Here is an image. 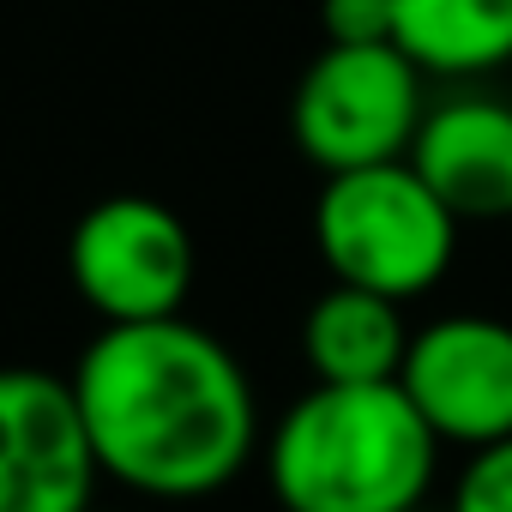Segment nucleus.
<instances>
[{
    "mask_svg": "<svg viewBox=\"0 0 512 512\" xmlns=\"http://www.w3.org/2000/svg\"><path fill=\"white\" fill-rule=\"evenodd\" d=\"M67 380L97 470L145 500L223 494L260 452V404L247 368L187 314L103 326Z\"/></svg>",
    "mask_w": 512,
    "mask_h": 512,
    "instance_id": "nucleus-1",
    "label": "nucleus"
},
{
    "mask_svg": "<svg viewBox=\"0 0 512 512\" xmlns=\"http://www.w3.org/2000/svg\"><path fill=\"white\" fill-rule=\"evenodd\" d=\"M440 440L398 380L308 386L266 434V482L284 512H416Z\"/></svg>",
    "mask_w": 512,
    "mask_h": 512,
    "instance_id": "nucleus-2",
    "label": "nucleus"
},
{
    "mask_svg": "<svg viewBox=\"0 0 512 512\" xmlns=\"http://www.w3.org/2000/svg\"><path fill=\"white\" fill-rule=\"evenodd\" d=\"M314 247L332 284L416 302L458 260V217L416 175V163L398 157V163L326 175L314 199Z\"/></svg>",
    "mask_w": 512,
    "mask_h": 512,
    "instance_id": "nucleus-3",
    "label": "nucleus"
},
{
    "mask_svg": "<svg viewBox=\"0 0 512 512\" xmlns=\"http://www.w3.org/2000/svg\"><path fill=\"white\" fill-rule=\"evenodd\" d=\"M428 97H422V67L398 49H320L290 97V139L320 175L344 169H374L410 157L422 133Z\"/></svg>",
    "mask_w": 512,
    "mask_h": 512,
    "instance_id": "nucleus-4",
    "label": "nucleus"
},
{
    "mask_svg": "<svg viewBox=\"0 0 512 512\" xmlns=\"http://www.w3.org/2000/svg\"><path fill=\"white\" fill-rule=\"evenodd\" d=\"M199 253L181 223L151 193H109L67 229V278L103 326H151L187 314Z\"/></svg>",
    "mask_w": 512,
    "mask_h": 512,
    "instance_id": "nucleus-5",
    "label": "nucleus"
},
{
    "mask_svg": "<svg viewBox=\"0 0 512 512\" xmlns=\"http://www.w3.org/2000/svg\"><path fill=\"white\" fill-rule=\"evenodd\" d=\"M97 452L67 374L0 368V512L97 506Z\"/></svg>",
    "mask_w": 512,
    "mask_h": 512,
    "instance_id": "nucleus-6",
    "label": "nucleus"
},
{
    "mask_svg": "<svg viewBox=\"0 0 512 512\" xmlns=\"http://www.w3.org/2000/svg\"><path fill=\"white\" fill-rule=\"evenodd\" d=\"M398 386L440 446H494L512 434V326L494 314H446L410 338Z\"/></svg>",
    "mask_w": 512,
    "mask_h": 512,
    "instance_id": "nucleus-7",
    "label": "nucleus"
},
{
    "mask_svg": "<svg viewBox=\"0 0 512 512\" xmlns=\"http://www.w3.org/2000/svg\"><path fill=\"white\" fill-rule=\"evenodd\" d=\"M410 163L458 223L512 217V103L488 91L434 103L422 115Z\"/></svg>",
    "mask_w": 512,
    "mask_h": 512,
    "instance_id": "nucleus-8",
    "label": "nucleus"
},
{
    "mask_svg": "<svg viewBox=\"0 0 512 512\" xmlns=\"http://www.w3.org/2000/svg\"><path fill=\"white\" fill-rule=\"evenodd\" d=\"M410 338L416 332L404 326V302L356 290V284H332L302 314V362H308L314 386L398 380L404 356H410Z\"/></svg>",
    "mask_w": 512,
    "mask_h": 512,
    "instance_id": "nucleus-9",
    "label": "nucleus"
},
{
    "mask_svg": "<svg viewBox=\"0 0 512 512\" xmlns=\"http://www.w3.org/2000/svg\"><path fill=\"white\" fill-rule=\"evenodd\" d=\"M392 19L422 73L482 79L512 61V0H392Z\"/></svg>",
    "mask_w": 512,
    "mask_h": 512,
    "instance_id": "nucleus-10",
    "label": "nucleus"
},
{
    "mask_svg": "<svg viewBox=\"0 0 512 512\" xmlns=\"http://www.w3.org/2000/svg\"><path fill=\"white\" fill-rule=\"evenodd\" d=\"M446 512H512V434L464 458Z\"/></svg>",
    "mask_w": 512,
    "mask_h": 512,
    "instance_id": "nucleus-11",
    "label": "nucleus"
},
{
    "mask_svg": "<svg viewBox=\"0 0 512 512\" xmlns=\"http://www.w3.org/2000/svg\"><path fill=\"white\" fill-rule=\"evenodd\" d=\"M320 31L332 49H380L398 43L392 0H320Z\"/></svg>",
    "mask_w": 512,
    "mask_h": 512,
    "instance_id": "nucleus-12",
    "label": "nucleus"
},
{
    "mask_svg": "<svg viewBox=\"0 0 512 512\" xmlns=\"http://www.w3.org/2000/svg\"><path fill=\"white\" fill-rule=\"evenodd\" d=\"M85 512H121V506H85Z\"/></svg>",
    "mask_w": 512,
    "mask_h": 512,
    "instance_id": "nucleus-13",
    "label": "nucleus"
},
{
    "mask_svg": "<svg viewBox=\"0 0 512 512\" xmlns=\"http://www.w3.org/2000/svg\"><path fill=\"white\" fill-rule=\"evenodd\" d=\"M416 512H428V506H416Z\"/></svg>",
    "mask_w": 512,
    "mask_h": 512,
    "instance_id": "nucleus-14",
    "label": "nucleus"
}]
</instances>
